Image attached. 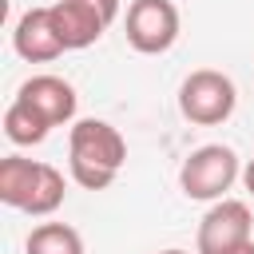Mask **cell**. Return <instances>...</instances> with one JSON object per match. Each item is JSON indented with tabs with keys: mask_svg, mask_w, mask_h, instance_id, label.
<instances>
[{
	"mask_svg": "<svg viewBox=\"0 0 254 254\" xmlns=\"http://www.w3.org/2000/svg\"><path fill=\"white\" fill-rule=\"evenodd\" d=\"M127 163L123 135L103 119H79L67 135V171L83 190H107Z\"/></svg>",
	"mask_w": 254,
	"mask_h": 254,
	"instance_id": "6da1fadb",
	"label": "cell"
},
{
	"mask_svg": "<svg viewBox=\"0 0 254 254\" xmlns=\"http://www.w3.org/2000/svg\"><path fill=\"white\" fill-rule=\"evenodd\" d=\"M67 183L52 163H36L24 155H8L0 159V202L24 214H56L64 206Z\"/></svg>",
	"mask_w": 254,
	"mask_h": 254,
	"instance_id": "7a4b0ae2",
	"label": "cell"
},
{
	"mask_svg": "<svg viewBox=\"0 0 254 254\" xmlns=\"http://www.w3.org/2000/svg\"><path fill=\"white\" fill-rule=\"evenodd\" d=\"M242 175L238 167V155L234 147L226 143H206V147H194L183 167H179V187L187 198L194 202H218L226 198V190L234 187V179Z\"/></svg>",
	"mask_w": 254,
	"mask_h": 254,
	"instance_id": "3957f363",
	"label": "cell"
},
{
	"mask_svg": "<svg viewBox=\"0 0 254 254\" xmlns=\"http://www.w3.org/2000/svg\"><path fill=\"white\" fill-rule=\"evenodd\" d=\"M234 103H238V91H234V79L214 71V67H198L183 79L179 87V111L183 119H190L194 127H218L234 115Z\"/></svg>",
	"mask_w": 254,
	"mask_h": 254,
	"instance_id": "277c9868",
	"label": "cell"
},
{
	"mask_svg": "<svg viewBox=\"0 0 254 254\" xmlns=\"http://www.w3.org/2000/svg\"><path fill=\"white\" fill-rule=\"evenodd\" d=\"M250 234H254L250 206L238 202V198H218L202 214L194 246H198V254H238L246 242H254Z\"/></svg>",
	"mask_w": 254,
	"mask_h": 254,
	"instance_id": "5b68a950",
	"label": "cell"
},
{
	"mask_svg": "<svg viewBox=\"0 0 254 254\" xmlns=\"http://www.w3.org/2000/svg\"><path fill=\"white\" fill-rule=\"evenodd\" d=\"M179 40V8L171 0H131L127 44L143 56H163Z\"/></svg>",
	"mask_w": 254,
	"mask_h": 254,
	"instance_id": "8992f818",
	"label": "cell"
},
{
	"mask_svg": "<svg viewBox=\"0 0 254 254\" xmlns=\"http://www.w3.org/2000/svg\"><path fill=\"white\" fill-rule=\"evenodd\" d=\"M16 99L28 103L48 127L71 123V119H75V107H79L75 87H71L67 79H60V75H32V79H24L20 91H16Z\"/></svg>",
	"mask_w": 254,
	"mask_h": 254,
	"instance_id": "52a82bcc",
	"label": "cell"
},
{
	"mask_svg": "<svg viewBox=\"0 0 254 254\" xmlns=\"http://www.w3.org/2000/svg\"><path fill=\"white\" fill-rule=\"evenodd\" d=\"M52 24H56V36H60L64 52H79V48H91L107 32L111 20L91 0H56L52 4Z\"/></svg>",
	"mask_w": 254,
	"mask_h": 254,
	"instance_id": "ba28073f",
	"label": "cell"
},
{
	"mask_svg": "<svg viewBox=\"0 0 254 254\" xmlns=\"http://www.w3.org/2000/svg\"><path fill=\"white\" fill-rule=\"evenodd\" d=\"M12 48H16V56L28 60V64H52L56 56H64V44H60L56 24H52V8H28V12L16 20Z\"/></svg>",
	"mask_w": 254,
	"mask_h": 254,
	"instance_id": "9c48e42d",
	"label": "cell"
},
{
	"mask_svg": "<svg viewBox=\"0 0 254 254\" xmlns=\"http://www.w3.org/2000/svg\"><path fill=\"white\" fill-rule=\"evenodd\" d=\"M28 254H83V238L67 222H40L28 234Z\"/></svg>",
	"mask_w": 254,
	"mask_h": 254,
	"instance_id": "30bf717a",
	"label": "cell"
},
{
	"mask_svg": "<svg viewBox=\"0 0 254 254\" xmlns=\"http://www.w3.org/2000/svg\"><path fill=\"white\" fill-rule=\"evenodd\" d=\"M48 131H52V127H48L28 103H20V99L8 103V111H4V135H8L16 147H36V143L48 139Z\"/></svg>",
	"mask_w": 254,
	"mask_h": 254,
	"instance_id": "8fae6325",
	"label": "cell"
},
{
	"mask_svg": "<svg viewBox=\"0 0 254 254\" xmlns=\"http://www.w3.org/2000/svg\"><path fill=\"white\" fill-rule=\"evenodd\" d=\"M91 4H95L107 20H115V16H119V0H91Z\"/></svg>",
	"mask_w": 254,
	"mask_h": 254,
	"instance_id": "7c38bea8",
	"label": "cell"
},
{
	"mask_svg": "<svg viewBox=\"0 0 254 254\" xmlns=\"http://www.w3.org/2000/svg\"><path fill=\"white\" fill-rule=\"evenodd\" d=\"M242 183H246V190L254 194V159H250V163L242 167Z\"/></svg>",
	"mask_w": 254,
	"mask_h": 254,
	"instance_id": "4fadbf2b",
	"label": "cell"
},
{
	"mask_svg": "<svg viewBox=\"0 0 254 254\" xmlns=\"http://www.w3.org/2000/svg\"><path fill=\"white\" fill-rule=\"evenodd\" d=\"M159 254H187V250H179V246H171V250H159Z\"/></svg>",
	"mask_w": 254,
	"mask_h": 254,
	"instance_id": "5bb4252c",
	"label": "cell"
},
{
	"mask_svg": "<svg viewBox=\"0 0 254 254\" xmlns=\"http://www.w3.org/2000/svg\"><path fill=\"white\" fill-rule=\"evenodd\" d=\"M238 254H254V242H246V246H242V250H238Z\"/></svg>",
	"mask_w": 254,
	"mask_h": 254,
	"instance_id": "9a60e30c",
	"label": "cell"
}]
</instances>
